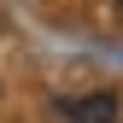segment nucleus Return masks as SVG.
<instances>
[{
  "mask_svg": "<svg viewBox=\"0 0 123 123\" xmlns=\"http://www.w3.org/2000/svg\"><path fill=\"white\" fill-rule=\"evenodd\" d=\"M65 117H70V123H117V94H111V88L82 94V100H70V105H65Z\"/></svg>",
  "mask_w": 123,
  "mask_h": 123,
  "instance_id": "f257e3e1",
  "label": "nucleus"
},
{
  "mask_svg": "<svg viewBox=\"0 0 123 123\" xmlns=\"http://www.w3.org/2000/svg\"><path fill=\"white\" fill-rule=\"evenodd\" d=\"M117 18H123V0H117Z\"/></svg>",
  "mask_w": 123,
  "mask_h": 123,
  "instance_id": "f03ea898",
  "label": "nucleus"
}]
</instances>
